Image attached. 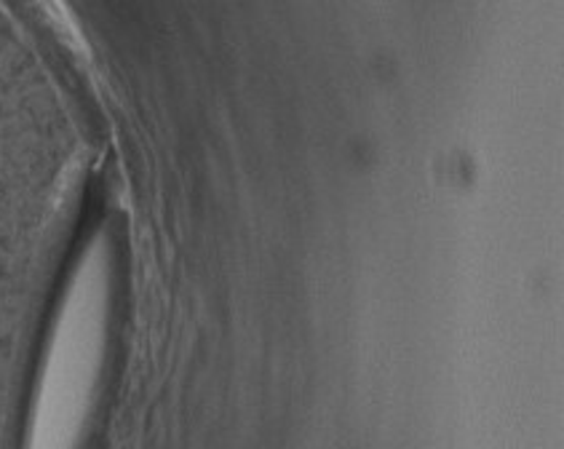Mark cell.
Here are the masks:
<instances>
[{"label": "cell", "instance_id": "cell-1", "mask_svg": "<svg viewBox=\"0 0 564 449\" xmlns=\"http://www.w3.org/2000/svg\"><path fill=\"white\" fill-rule=\"evenodd\" d=\"M118 249L108 228L80 243L37 372L24 449H84L108 366Z\"/></svg>", "mask_w": 564, "mask_h": 449}]
</instances>
